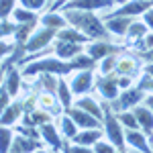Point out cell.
<instances>
[{"label":"cell","instance_id":"8","mask_svg":"<svg viewBox=\"0 0 153 153\" xmlns=\"http://www.w3.org/2000/svg\"><path fill=\"white\" fill-rule=\"evenodd\" d=\"M92 84H94V70H78L76 76L71 78L70 88L74 96H84L86 92H90Z\"/></svg>","mask_w":153,"mask_h":153},{"label":"cell","instance_id":"43","mask_svg":"<svg viewBox=\"0 0 153 153\" xmlns=\"http://www.w3.org/2000/svg\"><path fill=\"white\" fill-rule=\"evenodd\" d=\"M143 23L149 27V31H153V6L149 8V10L143 12Z\"/></svg>","mask_w":153,"mask_h":153},{"label":"cell","instance_id":"5","mask_svg":"<svg viewBox=\"0 0 153 153\" xmlns=\"http://www.w3.org/2000/svg\"><path fill=\"white\" fill-rule=\"evenodd\" d=\"M57 39V29H51V27H41V29H35L33 35L29 37V41L25 43V51L27 55L29 53H39L47 47L49 43H53Z\"/></svg>","mask_w":153,"mask_h":153},{"label":"cell","instance_id":"32","mask_svg":"<svg viewBox=\"0 0 153 153\" xmlns=\"http://www.w3.org/2000/svg\"><path fill=\"white\" fill-rule=\"evenodd\" d=\"M12 129L6 127V125H0V153H8L10 151V145H12Z\"/></svg>","mask_w":153,"mask_h":153},{"label":"cell","instance_id":"12","mask_svg":"<svg viewBox=\"0 0 153 153\" xmlns=\"http://www.w3.org/2000/svg\"><path fill=\"white\" fill-rule=\"evenodd\" d=\"M39 131H41V139H43L45 145H49L53 151H63V149H65V143L61 141L57 129H55V125H51V120L39 125Z\"/></svg>","mask_w":153,"mask_h":153},{"label":"cell","instance_id":"30","mask_svg":"<svg viewBox=\"0 0 153 153\" xmlns=\"http://www.w3.org/2000/svg\"><path fill=\"white\" fill-rule=\"evenodd\" d=\"M37 78H39V82H37V84H39L45 92H53V94H55V90H57V82H59V78L55 76V74H45V71H43V74H39Z\"/></svg>","mask_w":153,"mask_h":153},{"label":"cell","instance_id":"13","mask_svg":"<svg viewBox=\"0 0 153 153\" xmlns=\"http://www.w3.org/2000/svg\"><path fill=\"white\" fill-rule=\"evenodd\" d=\"M114 4V0H68L61 10H70V8H78V10H102V8H110Z\"/></svg>","mask_w":153,"mask_h":153},{"label":"cell","instance_id":"27","mask_svg":"<svg viewBox=\"0 0 153 153\" xmlns=\"http://www.w3.org/2000/svg\"><path fill=\"white\" fill-rule=\"evenodd\" d=\"M59 125H61V135H63L65 139H70V141L76 137V133H78V129H80V127L76 125V120H74L65 110H63V114H61V118H59Z\"/></svg>","mask_w":153,"mask_h":153},{"label":"cell","instance_id":"44","mask_svg":"<svg viewBox=\"0 0 153 153\" xmlns=\"http://www.w3.org/2000/svg\"><path fill=\"white\" fill-rule=\"evenodd\" d=\"M131 84H133V76H118V86H120V90L131 88Z\"/></svg>","mask_w":153,"mask_h":153},{"label":"cell","instance_id":"20","mask_svg":"<svg viewBox=\"0 0 153 153\" xmlns=\"http://www.w3.org/2000/svg\"><path fill=\"white\" fill-rule=\"evenodd\" d=\"M102 135H104V127L102 129H82L76 133V137L71 139V143H80V145L92 147L98 139H102Z\"/></svg>","mask_w":153,"mask_h":153},{"label":"cell","instance_id":"36","mask_svg":"<svg viewBox=\"0 0 153 153\" xmlns=\"http://www.w3.org/2000/svg\"><path fill=\"white\" fill-rule=\"evenodd\" d=\"M10 100H12L10 92L6 90V86H4V84H0V114L10 106Z\"/></svg>","mask_w":153,"mask_h":153},{"label":"cell","instance_id":"35","mask_svg":"<svg viewBox=\"0 0 153 153\" xmlns=\"http://www.w3.org/2000/svg\"><path fill=\"white\" fill-rule=\"evenodd\" d=\"M16 2L19 0H0V19L2 21L12 16V10L16 8Z\"/></svg>","mask_w":153,"mask_h":153},{"label":"cell","instance_id":"25","mask_svg":"<svg viewBox=\"0 0 153 153\" xmlns=\"http://www.w3.org/2000/svg\"><path fill=\"white\" fill-rule=\"evenodd\" d=\"M35 27H37V21H31V23H21L19 27H16L14 35H12L14 43H16V45H23V47H25V43L29 41V37L33 35Z\"/></svg>","mask_w":153,"mask_h":153},{"label":"cell","instance_id":"23","mask_svg":"<svg viewBox=\"0 0 153 153\" xmlns=\"http://www.w3.org/2000/svg\"><path fill=\"white\" fill-rule=\"evenodd\" d=\"M41 25L43 27H51V29H63V27H68V19H65V14H59V12H55V10H49V12H45L41 19Z\"/></svg>","mask_w":153,"mask_h":153},{"label":"cell","instance_id":"24","mask_svg":"<svg viewBox=\"0 0 153 153\" xmlns=\"http://www.w3.org/2000/svg\"><path fill=\"white\" fill-rule=\"evenodd\" d=\"M76 106H80V108H84V110H88L90 114H94L96 118H104V108H102V104H98L94 98H90V96L84 94L82 98H78V102H76Z\"/></svg>","mask_w":153,"mask_h":153},{"label":"cell","instance_id":"18","mask_svg":"<svg viewBox=\"0 0 153 153\" xmlns=\"http://www.w3.org/2000/svg\"><path fill=\"white\" fill-rule=\"evenodd\" d=\"M125 139L137 151H151V147L147 143V135L141 129H125Z\"/></svg>","mask_w":153,"mask_h":153},{"label":"cell","instance_id":"19","mask_svg":"<svg viewBox=\"0 0 153 153\" xmlns=\"http://www.w3.org/2000/svg\"><path fill=\"white\" fill-rule=\"evenodd\" d=\"M139 70H141L139 59L133 57V55H123V57H118L114 74H117V76H135Z\"/></svg>","mask_w":153,"mask_h":153},{"label":"cell","instance_id":"10","mask_svg":"<svg viewBox=\"0 0 153 153\" xmlns=\"http://www.w3.org/2000/svg\"><path fill=\"white\" fill-rule=\"evenodd\" d=\"M135 21V16H123V14H108L104 19L106 29L110 31V35L117 37H127V31H129L131 23Z\"/></svg>","mask_w":153,"mask_h":153},{"label":"cell","instance_id":"2","mask_svg":"<svg viewBox=\"0 0 153 153\" xmlns=\"http://www.w3.org/2000/svg\"><path fill=\"white\" fill-rule=\"evenodd\" d=\"M55 74V76H70L71 71H76L71 59H61V57H43V59H35L31 63H25L23 68V76H39V74Z\"/></svg>","mask_w":153,"mask_h":153},{"label":"cell","instance_id":"49","mask_svg":"<svg viewBox=\"0 0 153 153\" xmlns=\"http://www.w3.org/2000/svg\"><path fill=\"white\" fill-rule=\"evenodd\" d=\"M127 0H114V4H125Z\"/></svg>","mask_w":153,"mask_h":153},{"label":"cell","instance_id":"48","mask_svg":"<svg viewBox=\"0 0 153 153\" xmlns=\"http://www.w3.org/2000/svg\"><path fill=\"white\" fill-rule=\"evenodd\" d=\"M145 106H149L153 110V94H149V96H145Z\"/></svg>","mask_w":153,"mask_h":153},{"label":"cell","instance_id":"14","mask_svg":"<svg viewBox=\"0 0 153 153\" xmlns=\"http://www.w3.org/2000/svg\"><path fill=\"white\" fill-rule=\"evenodd\" d=\"M153 6V0H127L125 4H120V8L110 14H123V16H139L145 10H149Z\"/></svg>","mask_w":153,"mask_h":153},{"label":"cell","instance_id":"16","mask_svg":"<svg viewBox=\"0 0 153 153\" xmlns=\"http://www.w3.org/2000/svg\"><path fill=\"white\" fill-rule=\"evenodd\" d=\"M133 112H135V117L139 120V125H141V131L147 135V137H151L153 135V110L149 106H141L137 104L133 108Z\"/></svg>","mask_w":153,"mask_h":153},{"label":"cell","instance_id":"29","mask_svg":"<svg viewBox=\"0 0 153 153\" xmlns=\"http://www.w3.org/2000/svg\"><path fill=\"white\" fill-rule=\"evenodd\" d=\"M71 63H74L76 71L78 70H94L96 68V59L90 53H78L76 57H71Z\"/></svg>","mask_w":153,"mask_h":153},{"label":"cell","instance_id":"15","mask_svg":"<svg viewBox=\"0 0 153 153\" xmlns=\"http://www.w3.org/2000/svg\"><path fill=\"white\" fill-rule=\"evenodd\" d=\"M23 74L16 70V65L14 63H10L8 65V70H6V74H4V80H2V84L6 86V90L10 92V96H16L19 92H21V88H23Z\"/></svg>","mask_w":153,"mask_h":153},{"label":"cell","instance_id":"42","mask_svg":"<svg viewBox=\"0 0 153 153\" xmlns=\"http://www.w3.org/2000/svg\"><path fill=\"white\" fill-rule=\"evenodd\" d=\"M37 106H39V100H37V94H33V96H29L27 100L23 102V108H25V112H33Z\"/></svg>","mask_w":153,"mask_h":153},{"label":"cell","instance_id":"7","mask_svg":"<svg viewBox=\"0 0 153 153\" xmlns=\"http://www.w3.org/2000/svg\"><path fill=\"white\" fill-rule=\"evenodd\" d=\"M65 112L76 120V125H78L80 129H102V120L96 118L94 114H90L88 110L80 108V106L71 104L70 108H65Z\"/></svg>","mask_w":153,"mask_h":153},{"label":"cell","instance_id":"11","mask_svg":"<svg viewBox=\"0 0 153 153\" xmlns=\"http://www.w3.org/2000/svg\"><path fill=\"white\" fill-rule=\"evenodd\" d=\"M43 145H45V141L33 139V137H27V135H23V133H19V135H14V139H12L10 151H14V153L39 151V149H43Z\"/></svg>","mask_w":153,"mask_h":153},{"label":"cell","instance_id":"22","mask_svg":"<svg viewBox=\"0 0 153 153\" xmlns=\"http://www.w3.org/2000/svg\"><path fill=\"white\" fill-rule=\"evenodd\" d=\"M57 39H61V41H71V43H90V41H92L88 35H84L80 29H76V27H71V25L59 29Z\"/></svg>","mask_w":153,"mask_h":153},{"label":"cell","instance_id":"17","mask_svg":"<svg viewBox=\"0 0 153 153\" xmlns=\"http://www.w3.org/2000/svg\"><path fill=\"white\" fill-rule=\"evenodd\" d=\"M82 51H84V43H71V41H61V39L55 41V55L61 59H71Z\"/></svg>","mask_w":153,"mask_h":153},{"label":"cell","instance_id":"9","mask_svg":"<svg viewBox=\"0 0 153 153\" xmlns=\"http://www.w3.org/2000/svg\"><path fill=\"white\" fill-rule=\"evenodd\" d=\"M86 51H88L96 61H100V59H104L106 55L120 53L123 47H118V45H114V43H110L108 39H98V41H90L88 47H86Z\"/></svg>","mask_w":153,"mask_h":153},{"label":"cell","instance_id":"28","mask_svg":"<svg viewBox=\"0 0 153 153\" xmlns=\"http://www.w3.org/2000/svg\"><path fill=\"white\" fill-rule=\"evenodd\" d=\"M12 21L21 25V23L39 21V16H37V10H29V8H25V6H16V8L12 10Z\"/></svg>","mask_w":153,"mask_h":153},{"label":"cell","instance_id":"6","mask_svg":"<svg viewBox=\"0 0 153 153\" xmlns=\"http://www.w3.org/2000/svg\"><path fill=\"white\" fill-rule=\"evenodd\" d=\"M96 88L102 94L106 102L114 100L120 94V86H118V76L117 74H102L100 78H96Z\"/></svg>","mask_w":153,"mask_h":153},{"label":"cell","instance_id":"21","mask_svg":"<svg viewBox=\"0 0 153 153\" xmlns=\"http://www.w3.org/2000/svg\"><path fill=\"white\" fill-rule=\"evenodd\" d=\"M25 114V108H23V102H12L2 114H0V125H6V127H12L19 123V118Z\"/></svg>","mask_w":153,"mask_h":153},{"label":"cell","instance_id":"39","mask_svg":"<svg viewBox=\"0 0 153 153\" xmlns=\"http://www.w3.org/2000/svg\"><path fill=\"white\" fill-rule=\"evenodd\" d=\"M14 47H16V43H6V41L0 39V61L6 59V55H10L14 51Z\"/></svg>","mask_w":153,"mask_h":153},{"label":"cell","instance_id":"31","mask_svg":"<svg viewBox=\"0 0 153 153\" xmlns=\"http://www.w3.org/2000/svg\"><path fill=\"white\" fill-rule=\"evenodd\" d=\"M117 117L125 129H141V125H139V120H137L133 110H120V112H117Z\"/></svg>","mask_w":153,"mask_h":153},{"label":"cell","instance_id":"4","mask_svg":"<svg viewBox=\"0 0 153 153\" xmlns=\"http://www.w3.org/2000/svg\"><path fill=\"white\" fill-rule=\"evenodd\" d=\"M145 90L143 88H139V86H131V88H127V90H120V94L114 98V100H110L108 104H110V108L114 110V112H120V110H129V108H135L137 104H141L143 100H145Z\"/></svg>","mask_w":153,"mask_h":153},{"label":"cell","instance_id":"33","mask_svg":"<svg viewBox=\"0 0 153 153\" xmlns=\"http://www.w3.org/2000/svg\"><path fill=\"white\" fill-rule=\"evenodd\" d=\"M147 31H149V27L145 23H139V21H133L129 27V31H127V37L129 39H139V37H145L147 35Z\"/></svg>","mask_w":153,"mask_h":153},{"label":"cell","instance_id":"38","mask_svg":"<svg viewBox=\"0 0 153 153\" xmlns=\"http://www.w3.org/2000/svg\"><path fill=\"white\" fill-rule=\"evenodd\" d=\"M47 2L49 0H19V4L25 6V8H29V10H41Z\"/></svg>","mask_w":153,"mask_h":153},{"label":"cell","instance_id":"1","mask_svg":"<svg viewBox=\"0 0 153 153\" xmlns=\"http://www.w3.org/2000/svg\"><path fill=\"white\" fill-rule=\"evenodd\" d=\"M68 23L76 29H80L84 35H88L92 41L98 39H108L110 31L106 29L104 21H100L94 14V10H78V8H70V10H63Z\"/></svg>","mask_w":153,"mask_h":153},{"label":"cell","instance_id":"40","mask_svg":"<svg viewBox=\"0 0 153 153\" xmlns=\"http://www.w3.org/2000/svg\"><path fill=\"white\" fill-rule=\"evenodd\" d=\"M63 151H71V153H90L94 151L92 147H88V145H80V143H74V145H65V149Z\"/></svg>","mask_w":153,"mask_h":153},{"label":"cell","instance_id":"41","mask_svg":"<svg viewBox=\"0 0 153 153\" xmlns=\"http://www.w3.org/2000/svg\"><path fill=\"white\" fill-rule=\"evenodd\" d=\"M139 88H143L145 92H149V94H153V76H149V74H145L141 78V82H139Z\"/></svg>","mask_w":153,"mask_h":153},{"label":"cell","instance_id":"26","mask_svg":"<svg viewBox=\"0 0 153 153\" xmlns=\"http://www.w3.org/2000/svg\"><path fill=\"white\" fill-rule=\"evenodd\" d=\"M55 94H57L59 102H61V106H63V110H65V108H70V106L74 104V92H71L70 84L65 82L63 78H59V82H57V90H55Z\"/></svg>","mask_w":153,"mask_h":153},{"label":"cell","instance_id":"45","mask_svg":"<svg viewBox=\"0 0 153 153\" xmlns=\"http://www.w3.org/2000/svg\"><path fill=\"white\" fill-rule=\"evenodd\" d=\"M139 53H141L143 61H153V47L151 49H145V51H139Z\"/></svg>","mask_w":153,"mask_h":153},{"label":"cell","instance_id":"46","mask_svg":"<svg viewBox=\"0 0 153 153\" xmlns=\"http://www.w3.org/2000/svg\"><path fill=\"white\" fill-rule=\"evenodd\" d=\"M151 47H153V31L145 35V49H151ZM145 49H143V51H145Z\"/></svg>","mask_w":153,"mask_h":153},{"label":"cell","instance_id":"3","mask_svg":"<svg viewBox=\"0 0 153 153\" xmlns=\"http://www.w3.org/2000/svg\"><path fill=\"white\" fill-rule=\"evenodd\" d=\"M104 108V118H102V127L108 137V141L117 147V151H125L127 149V139H125V127L120 125L117 112L110 108V104H102Z\"/></svg>","mask_w":153,"mask_h":153},{"label":"cell","instance_id":"47","mask_svg":"<svg viewBox=\"0 0 153 153\" xmlns=\"http://www.w3.org/2000/svg\"><path fill=\"white\" fill-rule=\"evenodd\" d=\"M143 71H145V74H149V76H153V61H145Z\"/></svg>","mask_w":153,"mask_h":153},{"label":"cell","instance_id":"37","mask_svg":"<svg viewBox=\"0 0 153 153\" xmlns=\"http://www.w3.org/2000/svg\"><path fill=\"white\" fill-rule=\"evenodd\" d=\"M92 149H94L96 153H112V151H117V147H114L110 141H102V139H98V141L92 145Z\"/></svg>","mask_w":153,"mask_h":153},{"label":"cell","instance_id":"34","mask_svg":"<svg viewBox=\"0 0 153 153\" xmlns=\"http://www.w3.org/2000/svg\"><path fill=\"white\" fill-rule=\"evenodd\" d=\"M117 63H118L117 53L106 55L104 59H100V71H102V74H114V70H117Z\"/></svg>","mask_w":153,"mask_h":153}]
</instances>
